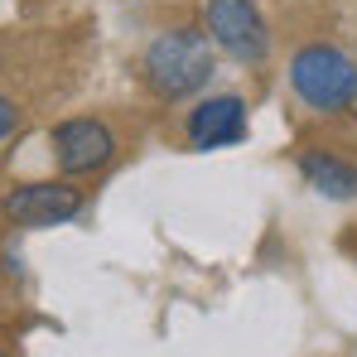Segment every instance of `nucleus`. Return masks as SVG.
Listing matches in <instances>:
<instances>
[{
    "label": "nucleus",
    "instance_id": "obj_5",
    "mask_svg": "<svg viewBox=\"0 0 357 357\" xmlns=\"http://www.w3.org/2000/svg\"><path fill=\"white\" fill-rule=\"evenodd\" d=\"M82 213V188H73V183H20V188H10L5 193V218L15 222V227H59L68 218H77Z\"/></svg>",
    "mask_w": 357,
    "mask_h": 357
},
{
    "label": "nucleus",
    "instance_id": "obj_4",
    "mask_svg": "<svg viewBox=\"0 0 357 357\" xmlns=\"http://www.w3.org/2000/svg\"><path fill=\"white\" fill-rule=\"evenodd\" d=\"M49 145H54V160H59L63 174H97V169H107L116 160V135L97 116L59 121L49 130Z\"/></svg>",
    "mask_w": 357,
    "mask_h": 357
},
{
    "label": "nucleus",
    "instance_id": "obj_7",
    "mask_svg": "<svg viewBox=\"0 0 357 357\" xmlns=\"http://www.w3.org/2000/svg\"><path fill=\"white\" fill-rule=\"evenodd\" d=\"M299 174L309 188H319L324 198H357V169L338 155L324 150H299Z\"/></svg>",
    "mask_w": 357,
    "mask_h": 357
},
{
    "label": "nucleus",
    "instance_id": "obj_3",
    "mask_svg": "<svg viewBox=\"0 0 357 357\" xmlns=\"http://www.w3.org/2000/svg\"><path fill=\"white\" fill-rule=\"evenodd\" d=\"M203 24H208V39L237 63H266L271 54V29L256 10V0H208L203 5Z\"/></svg>",
    "mask_w": 357,
    "mask_h": 357
},
{
    "label": "nucleus",
    "instance_id": "obj_9",
    "mask_svg": "<svg viewBox=\"0 0 357 357\" xmlns=\"http://www.w3.org/2000/svg\"><path fill=\"white\" fill-rule=\"evenodd\" d=\"M0 357H5V353H0Z\"/></svg>",
    "mask_w": 357,
    "mask_h": 357
},
{
    "label": "nucleus",
    "instance_id": "obj_1",
    "mask_svg": "<svg viewBox=\"0 0 357 357\" xmlns=\"http://www.w3.org/2000/svg\"><path fill=\"white\" fill-rule=\"evenodd\" d=\"M140 68H145V82L165 102H183V97H193L213 82L218 54H213V39L198 34V29H165V34L150 39Z\"/></svg>",
    "mask_w": 357,
    "mask_h": 357
},
{
    "label": "nucleus",
    "instance_id": "obj_8",
    "mask_svg": "<svg viewBox=\"0 0 357 357\" xmlns=\"http://www.w3.org/2000/svg\"><path fill=\"white\" fill-rule=\"evenodd\" d=\"M15 126H20V107H15L10 97H0V140H5Z\"/></svg>",
    "mask_w": 357,
    "mask_h": 357
},
{
    "label": "nucleus",
    "instance_id": "obj_6",
    "mask_svg": "<svg viewBox=\"0 0 357 357\" xmlns=\"http://www.w3.org/2000/svg\"><path fill=\"white\" fill-rule=\"evenodd\" d=\"M183 135L193 150H222V145H241L246 140V102L222 92V97H203L188 121H183Z\"/></svg>",
    "mask_w": 357,
    "mask_h": 357
},
{
    "label": "nucleus",
    "instance_id": "obj_2",
    "mask_svg": "<svg viewBox=\"0 0 357 357\" xmlns=\"http://www.w3.org/2000/svg\"><path fill=\"white\" fill-rule=\"evenodd\" d=\"M290 87L304 107L338 116L357 102V63L333 44H304L290 59Z\"/></svg>",
    "mask_w": 357,
    "mask_h": 357
}]
</instances>
